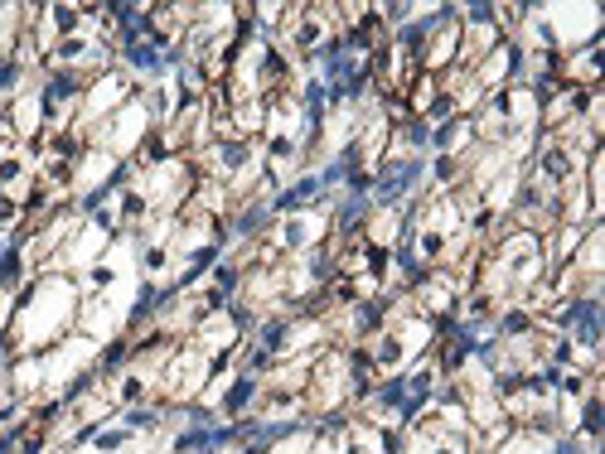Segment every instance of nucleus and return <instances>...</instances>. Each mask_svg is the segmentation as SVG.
Masks as SVG:
<instances>
[{
    "mask_svg": "<svg viewBox=\"0 0 605 454\" xmlns=\"http://www.w3.org/2000/svg\"><path fill=\"white\" fill-rule=\"evenodd\" d=\"M416 179H421V160H392L383 174L373 179V188H368V193H373L378 203H397V198H402V193H407Z\"/></svg>",
    "mask_w": 605,
    "mask_h": 454,
    "instance_id": "f257e3e1",
    "label": "nucleus"
},
{
    "mask_svg": "<svg viewBox=\"0 0 605 454\" xmlns=\"http://www.w3.org/2000/svg\"><path fill=\"white\" fill-rule=\"evenodd\" d=\"M78 92V73H54L44 87V111H58V102H68Z\"/></svg>",
    "mask_w": 605,
    "mask_h": 454,
    "instance_id": "f03ea898",
    "label": "nucleus"
},
{
    "mask_svg": "<svg viewBox=\"0 0 605 454\" xmlns=\"http://www.w3.org/2000/svg\"><path fill=\"white\" fill-rule=\"evenodd\" d=\"M315 193H320V179H301L296 188H286V193L276 198L272 208H276V213H291V208H301V203H310Z\"/></svg>",
    "mask_w": 605,
    "mask_h": 454,
    "instance_id": "7ed1b4c3",
    "label": "nucleus"
},
{
    "mask_svg": "<svg viewBox=\"0 0 605 454\" xmlns=\"http://www.w3.org/2000/svg\"><path fill=\"white\" fill-rule=\"evenodd\" d=\"M252 397H257V377H252V373H243L238 382H233V392L223 397V411H228V416H238V411H243V406H248Z\"/></svg>",
    "mask_w": 605,
    "mask_h": 454,
    "instance_id": "20e7f679",
    "label": "nucleus"
},
{
    "mask_svg": "<svg viewBox=\"0 0 605 454\" xmlns=\"http://www.w3.org/2000/svg\"><path fill=\"white\" fill-rule=\"evenodd\" d=\"M20 276H25V261H20V246L10 242V246L0 251V285H5V290H15V285H20Z\"/></svg>",
    "mask_w": 605,
    "mask_h": 454,
    "instance_id": "39448f33",
    "label": "nucleus"
},
{
    "mask_svg": "<svg viewBox=\"0 0 605 454\" xmlns=\"http://www.w3.org/2000/svg\"><path fill=\"white\" fill-rule=\"evenodd\" d=\"M126 63L140 68V73H160V63H165V58H160L155 44H131V49H126Z\"/></svg>",
    "mask_w": 605,
    "mask_h": 454,
    "instance_id": "423d86ee",
    "label": "nucleus"
},
{
    "mask_svg": "<svg viewBox=\"0 0 605 454\" xmlns=\"http://www.w3.org/2000/svg\"><path fill=\"white\" fill-rule=\"evenodd\" d=\"M543 174H548V179H557V184H562V179H567V174H572V155H567V150H562V145H557V150H548V155H543Z\"/></svg>",
    "mask_w": 605,
    "mask_h": 454,
    "instance_id": "0eeeda50",
    "label": "nucleus"
},
{
    "mask_svg": "<svg viewBox=\"0 0 605 454\" xmlns=\"http://www.w3.org/2000/svg\"><path fill=\"white\" fill-rule=\"evenodd\" d=\"M378 401H383V406L407 401V377H392V382H383V387H378Z\"/></svg>",
    "mask_w": 605,
    "mask_h": 454,
    "instance_id": "6e6552de",
    "label": "nucleus"
},
{
    "mask_svg": "<svg viewBox=\"0 0 605 454\" xmlns=\"http://www.w3.org/2000/svg\"><path fill=\"white\" fill-rule=\"evenodd\" d=\"M276 348H286V324L281 319H272L262 329V353H276Z\"/></svg>",
    "mask_w": 605,
    "mask_h": 454,
    "instance_id": "1a4fd4ad",
    "label": "nucleus"
},
{
    "mask_svg": "<svg viewBox=\"0 0 605 454\" xmlns=\"http://www.w3.org/2000/svg\"><path fill=\"white\" fill-rule=\"evenodd\" d=\"M213 256H218V246H204V251H194V256H189V271H184V280H194L199 271H209V266H213Z\"/></svg>",
    "mask_w": 605,
    "mask_h": 454,
    "instance_id": "9d476101",
    "label": "nucleus"
},
{
    "mask_svg": "<svg viewBox=\"0 0 605 454\" xmlns=\"http://www.w3.org/2000/svg\"><path fill=\"white\" fill-rule=\"evenodd\" d=\"M426 34H431V25H426V20H421V25H407L402 29V49H421V44H426Z\"/></svg>",
    "mask_w": 605,
    "mask_h": 454,
    "instance_id": "9b49d317",
    "label": "nucleus"
},
{
    "mask_svg": "<svg viewBox=\"0 0 605 454\" xmlns=\"http://www.w3.org/2000/svg\"><path fill=\"white\" fill-rule=\"evenodd\" d=\"M426 116H431V121H445V116H455V97H445V92H440V97H431Z\"/></svg>",
    "mask_w": 605,
    "mask_h": 454,
    "instance_id": "f8f14e48",
    "label": "nucleus"
},
{
    "mask_svg": "<svg viewBox=\"0 0 605 454\" xmlns=\"http://www.w3.org/2000/svg\"><path fill=\"white\" fill-rule=\"evenodd\" d=\"M378 319H383V305H363V310H358V334H373Z\"/></svg>",
    "mask_w": 605,
    "mask_h": 454,
    "instance_id": "ddd939ff",
    "label": "nucleus"
},
{
    "mask_svg": "<svg viewBox=\"0 0 605 454\" xmlns=\"http://www.w3.org/2000/svg\"><path fill=\"white\" fill-rule=\"evenodd\" d=\"M218 155H223V164H228V169H238V164L248 160V145H238V140H228V145H223Z\"/></svg>",
    "mask_w": 605,
    "mask_h": 454,
    "instance_id": "4468645a",
    "label": "nucleus"
},
{
    "mask_svg": "<svg viewBox=\"0 0 605 454\" xmlns=\"http://www.w3.org/2000/svg\"><path fill=\"white\" fill-rule=\"evenodd\" d=\"M262 222H267V208H248V213L238 217V232H257Z\"/></svg>",
    "mask_w": 605,
    "mask_h": 454,
    "instance_id": "2eb2a0df",
    "label": "nucleus"
},
{
    "mask_svg": "<svg viewBox=\"0 0 605 454\" xmlns=\"http://www.w3.org/2000/svg\"><path fill=\"white\" fill-rule=\"evenodd\" d=\"M233 285H238V271H233V266H218V271H213V290H218V295H228Z\"/></svg>",
    "mask_w": 605,
    "mask_h": 454,
    "instance_id": "dca6fc26",
    "label": "nucleus"
},
{
    "mask_svg": "<svg viewBox=\"0 0 605 454\" xmlns=\"http://www.w3.org/2000/svg\"><path fill=\"white\" fill-rule=\"evenodd\" d=\"M126 426L131 430H155V411H126Z\"/></svg>",
    "mask_w": 605,
    "mask_h": 454,
    "instance_id": "f3484780",
    "label": "nucleus"
},
{
    "mask_svg": "<svg viewBox=\"0 0 605 454\" xmlns=\"http://www.w3.org/2000/svg\"><path fill=\"white\" fill-rule=\"evenodd\" d=\"M20 82V63L15 58H0V87H15Z\"/></svg>",
    "mask_w": 605,
    "mask_h": 454,
    "instance_id": "a211bd4d",
    "label": "nucleus"
},
{
    "mask_svg": "<svg viewBox=\"0 0 605 454\" xmlns=\"http://www.w3.org/2000/svg\"><path fill=\"white\" fill-rule=\"evenodd\" d=\"M586 435H601V401H586Z\"/></svg>",
    "mask_w": 605,
    "mask_h": 454,
    "instance_id": "6ab92c4d",
    "label": "nucleus"
},
{
    "mask_svg": "<svg viewBox=\"0 0 605 454\" xmlns=\"http://www.w3.org/2000/svg\"><path fill=\"white\" fill-rule=\"evenodd\" d=\"M54 150L63 160H73V155H78V140H73V135H54Z\"/></svg>",
    "mask_w": 605,
    "mask_h": 454,
    "instance_id": "aec40b11",
    "label": "nucleus"
},
{
    "mask_svg": "<svg viewBox=\"0 0 605 454\" xmlns=\"http://www.w3.org/2000/svg\"><path fill=\"white\" fill-rule=\"evenodd\" d=\"M315 39H320V25H301L296 29V44H301V49H310Z\"/></svg>",
    "mask_w": 605,
    "mask_h": 454,
    "instance_id": "412c9836",
    "label": "nucleus"
},
{
    "mask_svg": "<svg viewBox=\"0 0 605 454\" xmlns=\"http://www.w3.org/2000/svg\"><path fill=\"white\" fill-rule=\"evenodd\" d=\"M407 140H412V145H426V140H431L426 121H412V126H407Z\"/></svg>",
    "mask_w": 605,
    "mask_h": 454,
    "instance_id": "4be33fe9",
    "label": "nucleus"
},
{
    "mask_svg": "<svg viewBox=\"0 0 605 454\" xmlns=\"http://www.w3.org/2000/svg\"><path fill=\"white\" fill-rule=\"evenodd\" d=\"M121 358H126V344H111L107 353H102V368H116Z\"/></svg>",
    "mask_w": 605,
    "mask_h": 454,
    "instance_id": "5701e85b",
    "label": "nucleus"
},
{
    "mask_svg": "<svg viewBox=\"0 0 605 454\" xmlns=\"http://www.w3.org/2000/svg\"><path fill=\"white\" fill-rule=\"evenodd\" d=\"M54 20H58V34H68L73 20H78V10H54Z\"/></svg>",
    "mask_w": 605,
    "mask_h": 454,
    "instance_id": "b1692460",
    "label": "nucleus"
},
{
    "mask_svg": "<svg viewBox=\"0 0 605 454\" xmlns=\"http://www.w3.org/2000/svg\"><path fill=\"white\" fill-rule=\"evenodd\" d=\"M523 329H528V314H509L504 319V334H523Z\"/></svg>",
    "mask_w": 605,
    "mask_h": 454,
    "instance_id": "393cba45",
    "label": "nucleus"
},
{
    "mask_svg": "<svg viewBox=\"0 0 605 454\" xmlns=\"http://www.w3.org/2000/svg\"><path fill=\"white\" fill-rule=\"evenodd\" d=\"M470 20H474V25H489V20H494V10H489V5H474V10H470Z\"/></svg>",
    "mask_w": 605,
    "mask_h": 454,
    "instance_id": "a878e982",
    "label": "nucleus"
},
{
    "mask_svg": "<svg viewBox=\"0 0 605 454\" xmlns=\"http://www.w3.org/2000/svg\"><path fill=\"white\" fill-rule=\"evenodd\" d=\"M97 445H102V450H116V445H126V435H121V430H116V435H97Z\"/></svg>",
    "mask_w": 605,
    "mask_h": 454,
    "instance_id": "bb28decb",
    "label": "nucleus"
},
{
    "mask_svg": "<svg viewBox=\"0 0 605 454\" xmlns=\"http://www.w3.org/2000/svg\"><path fill=\"white\" fill-rule=\"evenodd\" d=\"M557 454H581V440H562V445H557Z\"/></svg>",
    "mask_w": 605,
    "mask_h": 454,
    "instance_id": "cd10ccee",
    "label": "nucleus"
},
{
    "mask_svg": "<svg viewBox=\"0 0 605 454\" xmlns=\"http://www.w3.org/2000/svg\"><path fill=\"white\" fill-rule=\"evenodd\" d=\"M15 450V435H0V454H10Z\"/></svg>",
    "mask_w": 605,
    "mask_h": 454,
    "instance_id": "c85d7f7f",
    "label": "nucleus"
},
{
    "mask_svg": "<svg viewBox=\"0 0 605 454\" xmlns=\"http://www.w3.org/2000/svg\"><path fill=\"white\" fill-rule=\"evenodd\" d=\"M10 213H15V203H5V198H0V222H5Z\"/></svg>",
    "mask_w": 605,
    "mask_h": 454,
    "instance_id": "c756f323",
    "label": "nucleus"
},
{
    "mask_svg": "<svg viewBox=\"0 0 605 454\" xmlns=\"http://www.w3.org/2000/svg\"><path fill=\"white\" fill-rule=\"evenodd\" d=\"M0 358H5V334H0Z\"/></svg>",
    "mask_w": 605,
    "mask_h": 454,
    "instance_id": "7c9ffc66",
    "label": "nucleus"
},
{
    "mask_svg": "<svg viewBox=\"0 0 605 454\" xmlns=\"http://www.w3.org/2000/svg\"><path fill=\"white\" fill-rule=\"evenodd\" d=\"M436 454H455V450H436Z\"/></svg>",
    "mask_w": 605,
    "mask_h": 454,
    "instance_id": "2f4dec72",
    "label": "nucleus"
},
{
    "mask_svg": "<svg viewBox=\"0 0 605 454\" xmlns=\"http://www.w3.org/2000/svg\"><path fill=\"white\" fill-rule=\"evenodd\" d=\"M0 251H5V242H0Z\"/></svg>",
    "mask_w": 605,
    "mask_h": 454,
    "instance_id": "473e14b6",
    "label": "nucleus"
}]
</instances>
